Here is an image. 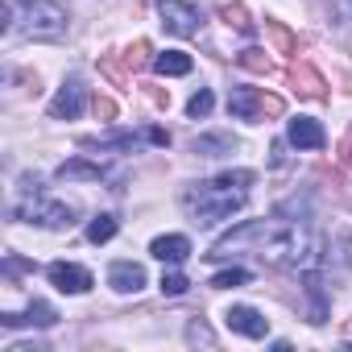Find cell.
<instances>
[{
    "mask_svg": "<svg viewBox=\"0 0 352 352\" xmlns=\"http://www.w3.org/2000/svg\"><path fill=\"white\" fill-rule=\"evenodd\" d=\"M241 245H253L261 261H274V265H311L315 261V236L302 228V224H286V220H249L241 228H232L228 236L216 241V249L208 257H228L232 249Z\"/></svg>",
    "mask_w": 352,
    "mask_h": 352,
    "instance_id": "cell-1",
    "label": "cell"
},
{
    "mask_svg": "<svg viewBox=\"0 0 352 352\" xmlns=\"http://www.w3.org/2000/svg\"><path fill=\"white\" fill-rule=\"evenodd\" d=\"M253 179H257L253 170H228V174H220V179L191 183V187L183 191V208H187V216H191L199 228H216L220 220H228L232 212L245 208Z\"/></svg>",
    "mask_w": 352,
    "mask_h": 352,
    "instance_id": "cell-2",
    "label": "cell"
},
{
    "mask_svg": "<svg viewBox=\"0 0 352 352\" xmlns=\"http://www.w3.org/2000/svg\"><path fill=\"white\" fill-rule=\"evenodd\" d=\"M17 34L25 38H58L67 30V9L58 0H9Z\"/></svg>",
    "mask_w": 352,
    "mask_h": 352,
    "instance_id": "cell-3",
    "label": "cell"
},
{
    "mask_svg": "<svg viewBox=\"0 0 352 352\" xmlns=\"http://www.w3.org/2000/svg\"><path fill=\"white\" fill-rule=\"evenodd\" d=\"M228 112L236 116V120H265V116H282L286 112V104H282V96H270V91H261V87H232L228 91Z\"/></svg>",
    "mask_w": 352,
    "mask_h": 352,
    "instance_id": "cell-4",
    "label": "cell"
},
{
    "mask_svg": "<svg viewBox=\"0 0 352 352\" xmlns=\"http://www.w3.org/2000/svg\"><path fill=\"white\" fill-rule=\"evenodd\" d=\"M13 216L25 220V224H38V228H71L75 224V208L58 204V199H42V191H34L30 199H21L13 208Z\"/></svg>",
    "mask_w": 352,
    "mask_h": 352,
    "instance_id": "cell-5",
    "label": "cell"
},
{
    "mask_svg": "<svg viewBox=\"0 0 352 352\" xmlns=\"http://www.w3.org/2000/svg\"><path fill=\"white\" fill-rule=\"evenodd\" d=\"M157 17L170 34H179V38H195L204 30V13L195 5H187V0H162L157 5Z\"/></svg>",
    "mask_w": 352,
    "mask_h": 352,
    "instance_id": "cell-6",
    "label": "cell"
},
{
    "mask_svg": "<svg viewBox=\"0 0 352 352\" xmlns=\"http://www.w3.org/2000/svg\"><path fill=\"white\" fill-rule=\"evenodd\" d=\"M46 274H50V282H54L63 294H87V290H91V274H87L83 265H75V261H54Z\"/></svg>",
    "mask_w": 352,
    "mask_h": 352,
    "instance_id": "cell-7",
    "label": "cell"
},
{
    "mask_svg": "<svg viewBox=\"0 0 352 352\" xmlns=\"http://www.w3.org/2000/svg\"><path fill=\"white\" fill-rule=\"evenodd\" d=\"M224 323H228L232 331L249 336V340H261V336H270V319H265L257 307H228Z\"/></svg>",
    "mask_w": 352,
    "mask_h": 352,
    "instance_id": "cell-8",
    "label": "cell"
},
{
    "mask_svg": "<svg viewBox=\"0 0 352 352\" xmlns=\"http://www.w3.org/2000/svg\"><path fill=\"white\" fill-rule=\"evenodd\" d=\"M79 112H83V83L79 79H67L58 87V96L50 100V116L54 120H75Z\"/></svg>",
    "mask_w": 352,
    "mask_h": 352,
    "instance_id": "cell-9",
    "label": "cell"
},
{
    "mask_svg": "<svg viewBox=\"0 0 352 352\" xmlns=\"http://www.w3.org/2000/svg\"><path fill=\"white\" fill-rule=\"evenodd\" d=\"M0 323H5V327H54V323H58V311H54L50 302H30L25 315L5 311V315H0Z\"/></svg>",
    "mask_w": 352,
    "mask_h": 352,
    "instance_id": "cell-10",
    "label": "cell"
},
{
    "mask_svg": "<svg viewBox=\"0 0 352 352\" xmlns=\"http://www.w3.org/2000/svg\"><path fill=\"white\" fill-rule=\"evenodd\" d=\"M286 137H290V145H298V149H323V141H327V133H323L319 120H311V116H290Z\"/></svg>",
    "mask_w": 352,
    "mask_h": 352,
    "instance_id": "cell-11",
    "label": "cell"
},
{
    "mask_svg": "<svg viewBox=\"0 0 352 352\" xmlns=\"http://www.w3.org/2000/svg\"><path fill=\"white\" fill-rule=\"evenodd\" d=\"M145 282H149V278H145V265H137V261H116V265L108 270V286L120 290V294H137Z\"/></svg>",
    "mask_w": 352,
    "mask_h": 352,
    "instance_id": "cell-12",
    "label": "cell"
},
{
    "mask_svg": "<svg viewBox=\"0 0 352 352\" xmlns=\"http://www.w3.org/2000/svg\"><path fill=\"white\" fill-rule=\"evenodd\" d=\"M149 253H153L157 261H166V265H183V261L191 257V241H187V236H157V241L149 245Z\"/></svg>",
    "mask_w": 352,
    "mask_h": 352,
    "instance_id": "cell-13",
    "label": "cell"
},
{
    "mask_svg": "<svg viewBox=\"0 0 352 352\" xmlns=\"http://www.w3.org/2000/svg\"><path fill=\"white\" fill-rule=\"evenodd\" d=\"M290 83H294L302 96H311V100H323V96H327L323 75H319V71H311L307 63H294V67H290Z\"/></svg>",
    "mask_w": 352,
    "mask_h": 352,
    "instance_id": "cell-14",
    "label": "cell"
},
{
    "mask_svg": "<svg viewBox=\"0 0 352 352\" xmlns=\"http://www.w3.org/2000/svg\"><path fill=\"white\" fill-rule=\"evenodd\" d=\"M236 145H241V141H236V137H224V133H220V137H195V141H191V153H199V157H224V153H232Z\"/></svg>",
    "mask_w": 352,
    "mask_h": 352,
    "instance_id": "cell-15",
    "label": "cell"
},
{
    "mask_svg": "<svg viewBox=\"0 0 352 352\" xmlns=\"http://www.w3.org/2000/svg\"><path fill=\"white\" fill-rule=\"evenodd\" d=\"M302 290H307V298H311V323H327V298H323L319 274H307V278H302Z\"/></svg>",
    "mask_w": 352,
    "mask_h": 352,
    "instance_id": "cell-16",
    "label": "cell"
},
{
    "mask_svg": "<svg viewBox=\"0 0 352 352\" xmlns=\"http://www.w3.org/2000/svg\"><path fill=\"white\" fill-rule=\"evenodd\" d=\"M153 71L157 75H187L191 71V58L183 50H162V54H153Z\"/></svg>",
    "mask_w": 352,
    "mask_h": 352,
    "instance_id": "cell-17",
    "label": "cell"
},
{
    "mask_svg": "<svg viewBox=\"0 0 352 352\" xmlns=\"http://www.w3.org/2000/svg\"><path fill=\"white\" fill-rule=\"evenodd\" d=\"M58 179H83V183H100L104 170L100 166H87V162H63L58 166Z\"/></svg>",
    "mask_w": 352,
    "mask_h": 352,
    "instance_id": "cell-18",
    "label": "cell"
},
{
    "mask_svg": "<svg viewBox=\"0 0 352 352\" xmlns=\"http://www.w3.org/2000/svg\"><path fill=\"white\" fill-rule=\"evenodd\" d=\"M265 34L274 38V46H278V54H298V42H294V34L282 25V21H265Z\"/></svg>",
    "mask_w": 352,
    "mask_h": 352,
    "instance_id": "cell-19",
    "label": "cell"
},
{
    "mask_svg": "<svg viewBox=\"0 0 352 352\" xmlns=\"http://www.w3.org/2000/svg\"><path fill=\"white\" fill-rule=\"evenodd\" d=\"M116 236V216H96L91 224H87V241L91 245H104V241H112Z\"/></svg>",
    "mask_w": 352,
    "mask_h": 352,
    "instance_id": "cell-20",
    "label": "cell"
},
{
    "mask_svg": "<svg viewBox=\"0 0 352 352\" xmlns=\"http://www.w3.org/2000/svg\"><path fill=\"white\" fill-rule=\"evenodd\" d=\"M241 67H249V71H257V75H270V71H274V63H270V50H257V46L241 50Z\"/></svg>",
    "mask_w": 352,
    "mask_h": 352,
    "instance_id": "cell-21",
    "label": "cell"
},
{
    "mask_svg": "<svg viewBox=\"0 0 352 352\" xmlns=\"http://www.w3.org/2000/svg\"><path fill=\"white\" fill-rule=\"evenodd\" d=\"M220 17H224L228 25H236L241 34H253V21H249V13H245V5H220Z\"/></svg>",
    "mask_w": 352,
    "mask_h": 352,
    "instance_id": "cell-22",
    "label": "cell"
},
{
    "mask_svg": "<svg viewBox=\"0 0 352 352\" xmlns=\"http://www.w3.org/2000/svg\"><path fill=\"white\" fill-rule=\"evenodd\" d=\"M249 278H253L249 270H224V274L212 278V286L216 290H232V286H249Z\"/></svg>",
    "mask_w": 352,
    "mask_h": 352,
    "instance_id": "cell-23",
    "label": "cell"
},
{
    "mask_svg": "<svg viewBox=\"0 0 352 352\" xmlns=\"http://www.w3.org/2000/svg\"><path fill=\"white\" fill-rule=\"evenodd\" d=\"M145 63H153V58H149V42H133V46L124 50V67H129V71H141Z\"/></svg>",
    "mask_w": 352,
    "mask_h": 352,
    "instance_id": "cell-24",
    "label": "cell"
},
{
    "mask_svg": "<svg viewBox=\"0 0 352 352\" xmlns=\"http://www.w3.org/2000/svg\"><path fill=\"white\" fill-rule=\"evenodd\" d=\"M212 104H216V100H212V91L204 87V91H195V96L187 100V116H191V120H199V116H208V112H212Z\"/></svg>",
    "mask_w": 352,
    "mask_h": 352,
    "instance_id": "cell-25",
    "label": "cell"
},
{
    "mask_svg": "<svg viewBox=\"0 0 352 352\" xmlns=\"http://www.w3.org/2000/svg\"><path fill=\"white\" fill-rule=\"evenodd\" d=\"M187 340H191V344H204V348H216V336H212V327H208L204 319H195V323L187 327Z\"/></svg>",
    "mask_w": 352,
    "mask_h": 352,
    "instance_id": "cell-26",
    "label": "cell"
},
{
    "mask_svg": "<svg viewBox=\"0 0 352 352\" xmlns=\"http://www.w3.org/2000/svg\"><path fill=\"white\" fill-rule=\"evenodd\" d=\"M187 278L183 274H162V294H170V298H179V294H187Z\"/></svg>",
    "mask_w": 352,
    "mask_h": 352,
    "instance_id": "cell-27",
    "label": "cell"
},
{
    "mask_svg": "<svg viewBox=\"0 0 352 352\" xmlns=\"http://www.w3.org/2000/svg\"><path fill=\"white\" fill-rule=\"evenodd\" d=\"M96 116L112 120V116H116V104H112V100H104V96H96Z\"/></svg>",
    "mask_w": 352,
    "mask_h": 352,
    "instance_id": "cell-28",
    "label": "cell"
},
{
    "mask_svg": "<svg viewBox=\"0 0 352 352\" xmlns=\"http://www.w3.org/2000/svg\"><path fill=\"white\" fill-rule=\"evenodd\" d=\"M149 141H153V145H170V133H166V129H149Z\"/></svg>",
    "mask_w": 352,
    "mask_h": 352,
    "instance_id": "cell-29",
    "label": "cell"
},
{
    "mask_svg": "<svg viewBox=\"0 0 352 352\" xmlns=\"http://www.w3.org/2000/svg\"><path fill=\"white\" fill-rule=\"evenodd\" d=\"M348 9H352V0H348Z\"/></svg>",
    "mask_w": 352,
    "mask_h": 352,
    "instance_id": "cell-30",
    "label": "cell"
}]
</instances>
